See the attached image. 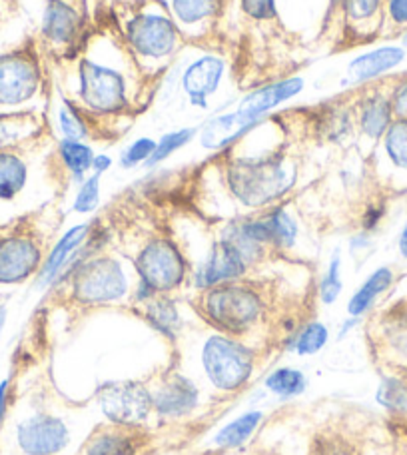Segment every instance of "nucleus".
<instances>
[{
  "instance_id": "f704fd0d",
  "label": "nucleus",
  "mask_w": 407,
  "mask_h": 455,
  "mask_svg": "<svg viewBox=\"0 0 407 455\" xmlns=\"http://www.w3.org/2000/svg\"><path fill=\"white\" fill-rule=\"evenodd\" d=\"M341 290H344V282H341V256L339 251H336L330 259L328 272L323 274V278L320 282V299L328 306L336 304Z\"/></svg>"
},
{
  "instance_id": "72a5a7b5",
  "label": "nucleus",
  "mask_w": 407,
  "mask_h": 455,
  "mask_svg": "<svg viewBox=\"0 0 407 455\" xmlns=\"http://www.w3.org/2000/svg\"><path fill=\"white\" fill-rule=\"evenodd\" d=\"M384 148L394 166L407 170V120H394L384 134Z\"/></svg>"
},
{
  "instance_id": "bb28decb",
  "label": "nucleus",
  "mask_w": 407,
  "mask_h": 455,
  "mask_svg": "<svg viewBox=\"0 0 407 455\" xmlns=\"http://www.w3.org/2000/svg\"><path fill=\"white\" fill-rule=\"evenodd\" d=\"M262 218L267 230V238H270V248H278V250L294 248L299 230L294 216H291L286 208L283 206L274 208Z\"/></svg>"
},
{
  "instance_id": "423d86ee",
  "label": "nucleus",
  "mask_w": 407,
  "mask_h": 455,
  "mask_svg": "<svg viewBox=\"0 0 407 455\" xmlns=\"http://www.w3.org/2000/svg\"><path fill=\"white\" fill-rule=\"evenodd\" d=\"M72 296L86 306L112 304L128 294V278L118 259L94 256L76 267L70 275Z\"/></svg>"
},
{
  "instance_id": "dca6fc26",
  "label": "nucleus",
  "mask_w": 407,
  "mask_h": 455,
  "mask_svg": "<svg viewBox=\"0 0 407 455\" xmlns=\"http://www.w3.org/2000/svg\"><path fill=\"white\" fill-rule=\"evenodd\" d=\"M40 267L38 243L27 235L0 240V283H19Z\"/></svg>"
},
{
  "instance_id": "1a4fd4ad",
  "label": "nucleus",
  "mask_w": 407,
  "mask_h": 455,
  "mask_svg": "<svg viewBox=\"0 0 407 455\" xmlns=\"http://www.w3.org/2000/svg\"><path fill=\"white\" fill-rule=\"evenodd\" d=\"M40 67L27 52L0 56V104L20 107L40 91Z\"/></svg>"
},
{
  "instance_id": "09e8293b",
  "label": "nucleus",
  "mask_w": 407,
  "mask_h": 455,
  "mask_svg": "<svg viewBox=\"0 0 407 455\" xmlns=\"http://www.w3.org/2000/svg\"><path fill=\"white\" fill-rule=\"evenodd\" d=\"M402 44H403V51H407V30L403 32V36H402Z\"/></svg>"
},
{
  "instance_id": "6ab92c4d",
  "label": "nucleus",
  "mask_w": 407,
  "mask_h": 455,
  "mask_svg": "<svg viewBox=\"0 0 407 455\" xmlns=\"http://www.w3.org/2000/svg\"><path fill=\"white\" fill-rule=\"evenodd\" d=\"M222 0H172L170 14L182 35H202L219 12Z\"/></svg>"
},
{
  "instance_id": "9b49d317",
  "label": "nucleus",
  "mask_w": 407,
  "mask_h": 455,
  "mask_svg": "<svg viewBox=\"0 0 407 455\" xmlns=\"http://www.w3.org/2000/svg\"><path fill=\"white\" fill-rule=\"evenodd\" d=\"M224 76L226 60L208 52L186 64L178 78V86L192 108H208V102L218 94Z\"/></svg>"
},
{
  "instance_id": "2eb2a0df",
  "label": "nucleus",
  "mask_w": 407,
  "mask_h": 455,
  "mask_svg": "<svg viewBox=\"0 0 407 455\" xmlns=\"http://www.w3.org/2000/svg\"><path fill=\"white\" fill-rule=\"evenodd\" d=\"M152 395V411L160 418L178 419L188 416L190 411L198 408L200 392L190 378L182 373H168L162 378L156 387L150 389Z\"/></svg>"
},
{
  "instance_id": "aec40b11",
  "label": "nucleus",
  "mask_w": 407,
  "mask_h": 455,
  "mask_svg": "<svg viewBox=\"0 0 407 455\" xmlns=\"http://www.w3.org/2000/svg\"><path fill=\"white\" fill-rule=\"evenodd\" d=\"M142 435L134 427L116 426L100 429L86 445V455H138L142 450Z\"/></svg>"
},
{
  "instance_id": "4c0bfd02",
  "label": "nucleus",
  "mask_w": 407,
  "mask_h": 455,
  "mask_svg": "<svg viewBox=\"0 0 407 455\" xmlns=\"http://www.w3.org/2000/svg\"><path fill=\"white\" fill-rule=\"evenodd\" d=\"M154 150H156V140H154V138H148V136L138 138V140H134L124 152H122L120 166L130 170V168L146 164V162L150 160Z\"/></svg>"
},
{
  "instance_id": "f257e3e1",
  "label": "nucleus",
  "mask_w": 407,
  "mask_h": 455,
  "mask_svg": "<svg viewBox=\"0 0 407 455\" xmlns=\"http://www.w3.org/2000/svg\"><path fill=\"white\" fill-rule=\"evenodd\" d=\"M142 70L126 44L96 36L78 56L75 100L88 116L108 118L132 112Z\"/></svg>"
},
{
  "instance_id": "e433bc0d",
  "label": "nucleus",
  "mask_w": 407,
  "mask_h": 455,
  "mask_svg": "<svg viewBox=\"0 0 407 455\" xmlns=\"http://www.w3.org/2000/svg\"><path fill=\"white\" fill-rule=\"evenodd\" d=\"M378 402L389 411H407V387L397 379H386L378 389Z\"/></svg>"
},
{
  "instance_id": "9d476101",
  "label": "nucleus",
  "mask_w": 407,
  "mask_h": 455,
  "mask_svg": "<svg viewBox=\"0 0 407 455\" xmlns=\"http://www.w3.org/2000/svg\"><path fill=\"white\" fill-rule=\"evenodd\" d=\"M84 28V0H48L43 16V36L52 48H76Z\"/></svg>"
},
{
  "instance_id": "f03ea898",
  "label": "nucleus",
  "mask_w": 407,
  "mask_h": 455,
  "mask_svg": "<svg viewBox=\"0 0 407 455\" xmlns=\"http://www.w3.org/2000/svg\"><path fill=\"white\" fill-rule=\"evenodd\" d=\"M296 184V168L283 154L234 158L226 166V186L232 198L246 208L272 204Z\"/></svg>"
},
{
  "instance_id": "20e7f679",
  "label": "nucleus",
  "mask_w": 407,
  "mask_h": 455,
  "mask_svg": "<svg viewBox=\"0 0 407 455\" xmlns=\"http://www.w3.org/2000/svg\"><path fill=\"white\" fill-rule=\"evenodd\" d=\"M202 315L226 336L251 330L264 312V299L246 283L230 282L204 290L200 298Z\"/></svg>"
},
{
  "instance_id": "c756f323",
  "label": "nucleus",
  "mask_w": 407,
  "mask_h": 455,
  "mask_svg": "<svg viewBox=\"0 0 407 455\" xmlns=\"http://www.w3.org/2000/svg\"><path fill=\"white\" fill-rule=\"evenodd\" d=\"M146 320L152 323L154 330L168 338H174L178 328H180V314L176 310V304L170 298L156 296L150 302H146Z\"/></svg>"
},
{
  "instance_id": "c9c22d12",
  "label": "nucleus",
  "mask_w": 407,
  "mask_h": 455,
  "mask_svg": "<svg viewBox=\"0 0 407 455\" xmlns=\"http://www.w3.org/2000/svg\"><path fill=\"white\" fill-rule=\"evenodd\" d=\"M100 178L99 174H92L88 176L86 180L80 184L78 194L75 198V210L76 214H92L96 208L100 204Z\"/></svg>"
},
{
  "instance_id": "ddd939ff",
  "label": "nucleus",
  "mask_w": 407,
  "mask_h": 455,
  "mask_svg": "<svg viewBox=\"0 0 407 455\" xmlns=\"http://www.w3.org/2000/svg\"><path fill=\"white\" fill-rule=\"evenodd\" d=\"M304 86L306 80L302 76H291L286 80H278V83L259 86L243 96L238 107L234 108V114L243 124L259 126L267 114L298 96L304 91Z\"/></svg>"
},
{
  "instance_id": "2f4dec72",
  "label": "nucleus",
  "mask_w": 407,
  "mask_h": 455,
  "mask_svg": "<svg viewBox=\"0 0 407 455\" xmlns=\"http://www.w3.org/2000/svg\"><path fill=\"white\" fill-rule=\"evenodd\" d=\"M330 339V330L322 322H309L290 339L288 347L298 355H315Z\"/></svg>"
},
{
  "instance_id": "a211bd4d",
  "label": "nucleus",
  "mask_w": 407,
  "mask_h": 455,
  "mask_svg": "<svg viewBox=\"0 0 407 455\" xmlns=\"http://www.w3.org/2000/svg\"><path fill=\"white\" fill-rule=\"evenodd\" d=\"M405 59V51L402 46H381L357 56L347 67V76L352 83H368L386 72L400 67Z\"/></svg>"
},
{
  "instance_id": "4468645a",
  "label": "nucleus",
  "mask_w": 407,
  "mask_h": 455,
  "mask_svg": "<svg viewBox=\"0 0 407 455\" xmlns=\"http://www.w3.org/2000/svg\"><path fill=\"white\" fill-rule=\"evenodd\" d=\"M16 434H19L20 450L28 455L60 453L70 440L67 424L51 413H38L22 421Z\"/></svg>"
},
{
  "instance_id": "393cba45",
  "label": "nucleus",
  "mask_w": 407,
  "mask_h": 455,
  "mask_svg": "<svg viewBox=\"0 0 407 455\" xmlns=\"http://www.w3.org/2000/svg\"><path fill=\"white\" fill-rule=\"evenodd\" d=\"M264 419V411L259 410H250L246 413H242L235 419H232L230 424H226L214 437V443L218 448H238V445L246 443L251 435L256 434V429L259 427Z\"/></svg>"
},
{
  "instance_id": "412c9836",
  "label": "nucleus",
  "mask_w": 407,
  "mask_h": 455,
  "mask_svg": "<svg viewBox=\"0 0 407 455\" xmlns=\"http://www.w3.org/2000/svg\"><path fill=\"white\" fill-rule=\"evenodd\" d=\"M394 122L392 102L389 96L381 92H373L365 96L360 104V128L370 140H379L387 132Z\"/></svg>"
},
{
  "instance_id": "4be33fe9",
  "label": "nucleus",
  "mask_w": 407,
  "mask_h": 455,
  "mask_svg": "<svg viewBox=\"0 0 407 455\" xmlns=\"http://www.w3.org/2000/svg\"><path fill=\"white\" fill-rule=\"evenodd\" d=\"M346 22L357 35H376L381 27L386 0H341Z\"/></svg>"
},
{
  "instance_id": "58836bf2",
  "label": "nucleus",
  "mask_w": 407,
  "mask_h": 455,
  "mask_svg": "<svg viewBox=\"0 0 407 455\" xmlns=\"http://www.w3.org/2000/svg\"><path fill=\"white\" fill-rule=\"evenodd\" d=\"M243 14H248L251 20H274L278 16V6L275 0H240Z\"/></svg>"
},
{
  "instance_id": "5701e85b",
  "label": "nucleus",
  "mask_w": 407,
  "mask_h": 455,
  "mask_svg": "<svg viewBox=\"0 0 407 455\" xmlns=\"http://www.w3.org/2000/svg\"><path fill=\"white\" fill-rule=\"evenodd\" d=\"M394 283V272L389 267L381 266L376 272L368 275L355 294L349 298L347 302V314L349 318H362L363 314L370 312V307L376 304V299L384 294V291Z\"/></svg>"
},
{
  "instance_id": "39448f33",
  "label": "nucleus",
  "mask_w": 407,
  "mask_h": 455,
  "mask_svg": "<svg viewBox=\"0 0 407 455\" xmlns=\"http://www.w3.org/2000/svg\"><path fill=\"white\" fill-rule=\"evenodd\" d=\"M202 370L218 392H238L248 384L254 371V352L226 334L211 336L204 341L200 352Z\"/></svg>"
},
{
  "instance_id": "473e14b6",
  "label": "nucleus",
  "mask_w": 407,
  "mask_h": 455,
  "mask_svg": "<svg viewBox=\"0 0 407 455\" xmlns=\"http://www.w3.org/2000/svg\"><path fill=\"white\" fill-rule=\"evenodd\" d=\"M196 134H198V128H180V130H174V132L164 134L156 142V150L152 152V156L148 162H146V166L152 168V166L160 164V162L168 160L172 154L184 148L186 144H190Z\"/></svg>"
},
{
  "instance_id": "b1692460",
  "label": "nucleus",
  "mask_w": 407,
  "mask_h": 455,
  "mask_svg": "<svg viewBox=\"0 0 407 455\" xmlns=\"http://www.w3.org/2000/svg\"><path fill=\"white\" fill-rule=\"evenodd\" d=\"M56 118H59V128L64 138L68 140H86L94 132V118L78 107L75 100L62 99V104L56 110Z\"/></svg>"
},
{
  "instance_id": "a18cd8bd",
  "label": "nucleus",
  "mask_w": 407,
  "mask_h": 455,
  "mask_svg": "<svg viewBox=\"0 0 407 455\" xmlns=\"http://www.w3.org/2000/svg\"><path fill=\"white\" fill-rule=\"evenodd\" d=\"M397 246H400V254L407 259V224L403 226V230L400 234V242H397Z\"/></svg>"
},
{
  "instance_id": "a878e982",
  "label": "nucleus",
  "mask_w": 407,
  "mask_h": 455,
  "mask_svg": "<svg viewBox=\"0 0 407 455\" xmlns=\"http://www.w3.org/2000/svg\"><path fill=\"white\" fill-rule=\"evenodd\" d=\"M59 154L64 168L68 170L70 176L75 178L78 184L86 180V174L92 170V160H94V150L91 144L83 140H68V138H62L59 142Z\"/></svg>"
},
{
  "instance_id": "c85d7f7f",
  "label": "nucleus",
  "mask_w": 407,
  "mask_h": 455,
  "mask_svg": "<svg viewBox=\"0 0 407 455\" xmlns=\"http://www.w3.org/2000/svg\"><path fill=\"white\" fill-rule=\"evenodd\" d=\"M28 178L24 160L11 152H0V200H12Z\"/></svg>"
},
{
  "instance_id": "6e6552de",
  "label": "nucleus",
  "mask_w": 407,
  "mask_h": 455,
  "mask_svg": "<svg viewBox=\"0 0 407 455\" xmlns=\"http://www.w3.org/2000/svg\"><path fill=\"white\" fill-rule=\"evenodd\" d=\"M100 408L106 419L112 421V426L136 427L152 411L150 389L134 384V381L110 384L100 392Z\"/></svg>"
},
{
  "instance_id": "7ed1b4c3",
  "label": "nucleus",
  "mask_w": 407,
  "mask_h": 455,
  "mask_svg": "<svg viewBox=\"0 0 407 455\" xmlns=\"http://www.w3.org/2000/svg\"><path fill=\"white\" fill-rule=\"evenodd\" d=\"M182 43V32L162 0H140L124 22V44L138 67L168 64Z\"/></svg>"
},
{
  "instance_id": "a19ab883",
  "label": "nucleus",
  "mask_w": 407,
  "mask_h": 455,
  "mask_svg": "<svg viewBox=\"0 0 407 455\" xmlns=\"http://www.w3.org/2000/svg\"><path fill=\"white\" fill-rule=\"evenodd\" d=\"M386 14L395 27H407V0H386Z\"/></svg>"
},
{
  "instance_id": "ea45409f",
  "label": "nucleus",
  "mask_w": 407,
  "mask_h": 455,
  "mask_svg": "<svg viewBox=\"0 0 407 455\" xmlns=\"http://www.w3.org/2000/svg\"><path fill=\"white\" fill-rule=\"evenodd\" d=\"M389 102H392L394 118L407 120V78H403L402 83L394 88L392 96H389Z\"/></svg>"
},
{
  "instance_id": "f8f14e48",
  "label": "nucleus",
  "mask_w": 407,
  "mask_h": 455,
  "mask_svg": "<svg viewBox=\"0 0 407 455\" xmlns=\"http://www.w3.org/2000/svg\"><path fill=\"white\" fill-rule=\"evenodd\" d=\"M250 266V259L230 240L219 238L210 248L206 258L202 259L194 280H196V286L200 290H210L222 286V283L238 282L248 272Z\"/></svg>"
},
{
  "instance_id": "f3484780",
  "label": "nucleus",
  "mask_w": 407,
  "mask_h": 455,
  "mask_svg": "<svg viewBox=\"0 0 407 455\" xmlns=\"http://www.w3.org/2000/svg\"><path fill=\"white\" fill-rule=\"evenodd\" d=\"M92 232L91 224H78L72 226L68 232L62 234V238L56 242V246L52 248L51 254H48L46 262L43 264L38 272V286L46 288L51 286L52 282H56L62 275V272L67 270V266L70 264V259L75 258L76 251L83 248V243L88 240V235Z\"/></svg>"
},
{
  "instance_id": "79ce46f5",
  "label": "nucleus",
  "mask_w": 407,
  "mask_h": 455,
  "mask_svg": "<svg viewBox=\"0 0 407 455\" xmlns=\"http://www.w3.org/2000/svg\"><path fill=\"white\" fill-rule=\"evenodd\" d=\"M384 214H386V208L379 206V204H373V206H368V210L363 212V218H362V228L363 232H373L376 228L381 224V220H384Z\"/></svg>"
},
{
  "instance_id": "0eeeda50",
  "label": "nucleus",
  "mask_w": 407,
  "mask_h": 455,
  "mask_svg": "<svg viewBox=\"0 0 407 455\" xmlns=\"http://www.w3.org/2000/svg\"><path fill=\"white\" fill-rule=\"evenodd\" d=\"M138 282L148 286L154 294H168L180 288L188 275L186 258L172 240L154 238L136 256Z\"/></svg>"
},
{
  "instance_id": "c03bdc74",
  "label": "nucleus",
  "mask_w": 407,
  "mask_h": 455,
  "mask_svg": "<svg viewBox=\"0 0 407 455\" xmlns=\"http://www.w3.org/2000/svg\"><path fill=\"white\" fill-rule=\"evenodd\" d=\"M6 402H8V379L0 384V424H3L6 413Z\"/></svg>"
},
{
  "instance_id": "de8ad7c7",
  "label": "nucleus",
  "mask_w": 407,
  "mask_h": 455,
  "mask_svg": "<svg viewBox=\"0 0 407 455\" xmlns=\"http://www.w3.org/2000/svg\"><path fill=\"white\" fill-rule=\"evenodd\" d=\"M4 320H6V310H4V307H0V328H3Z\"/></svg>"
},
{
  "instance_id": "37998d69",
  "label": "nucleus",
  "mask_w": 407,
  "mask_h": 455,
  "mask_svg": "<svg viewBox=\"0 0 407 455\" xmlns=\"http://www.w3.org/2000/svg\"><path fill=\"white\" fill-rule=\"evenodd\" d=\"M110 168H112V158L108 154H96L92 160V174L102 176L104 172H108Z\"/></svg>"
},
{
  "instance_id": "cd10ccee",
  "label": "nucleus",
  "mask_w": 407,
  "mask_h": 455,
  "mask_svg": "<svg viewBox=\"0 0 407 455\" xmlns=\"http://www.w3.org/2000/svg\"><path fill=\"white\" fill-rule=\"evenodd\" d=\"M38 130L40 124L35 114H3V116H0V150L19 144L22 140H28V138L35 136Z\"/></svg>"
},
{
  "instance_id": "49530a36",
  "label": "nucleus",
  "mask_w": 407,
  "mask_h": 455,
  "mask_svg": "<svg viewBox=\"0 0 407 455\" xmlns=\"http://www.w3.org/2000/svg\"><path fill=\"white\" fill-rule=\"evenodd\" d=\"M357 320H360V318H349L347 322H344V326H341V330H339V338H344L347 331L355 326Z\"/></svg>"
},
{
  "instance_id": "7c9ffc66",
  "label": "nucleus",
  "mask_w": 407,
  "mask_h": 455,
  "mask_svg": "<svg viewBox=\"0 0 407 455\" xmlns=\"http://www.w3.org/2000/svg\"><path fill=\"white\" fill-rule=\"evenodd\" d=\"M264 386L270 394L283 397V400H288V397H296V395L306 392L307 379L304 376V371H299V370L278 368L266 378Z\"/></svg>"
}]
</instances>
